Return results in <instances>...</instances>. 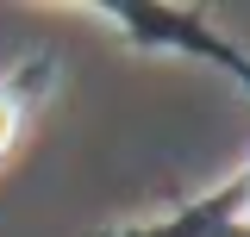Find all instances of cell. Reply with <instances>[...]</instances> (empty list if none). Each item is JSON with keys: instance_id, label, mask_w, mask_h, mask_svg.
<instances>
[{"instance_id": "6da1fadb", "label": "cell", "mask_w": 250, "mask_h": 237, "mask_svg": "<svg viewBox=\"0 0 250 237\" xmlns=\"http://www.w3.org/2000/svg\"><path fill=\"white\" fill-rule=\"evenodd\" d=\"M13 138H19V94L0 81V156L13 150Z\"/></svg>"}]
</instances>
